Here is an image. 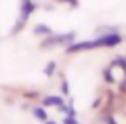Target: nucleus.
<instances>
[{"instance_id":"obj_3","label":"nucleus","mask_w":126,"mask_h":124,"mask_svg":"<svg viewBox=\"0 0 126 124\" xmlns=\"http://www.w3.org/2000/svg\"><path fill=\"white\" fill-rule=\"evenodd\" d=\"M42 103H44V107L53 105V107H61L63 105V97H57V95H48V97L42 99Z\"/></svg>"},{"instance_id":"obj_1","label":"nucleus","mask_w":126,"mask_h":124,"mask_svg":"<svg viewBox=\"0 0 126 124\" xmlns=\"http://www.w3.org/2000/svg\"><path fill=\"white\" fill-rule=\"evenodd\" d=\"M76 34L69 32V34H48L44 40L40 42V49H53V46H59V44H72Z\"/></svg>"},{"instance_id":"obj_13","label":"nucleus","mask_w":126,"mask_h":124,"mask_svg":"<svg viewBox=\"0 0 126 124\" xmlns=\"http://www.w3.org/2000/svg\"><path fill=\"white\" fill-rule=\"evenodd\" d=\"M42 124H57V122H53V120H46V122H42Z\"/></svg>"},{"instance_id":"obj_6","label":"nucleus","mask_w":126,"mask_h":124,"mask_svg":"<svg viewBox=\"0 0 126 124\" xmlns=\"http://www.w3.org/2000/svg\"><path fill=\"white\" fill-rule=\"evenodd\" d=\"M61 95L69 97V84H67V80H65V78H61Z\"/></svg>"},{"instance_id":"obj_8","label":"nucleus","mask_w":126,"mask_h":124,"mask_svg":"<svg viewBox=\"0 0 126 124\" xmlns=\"http://www.w3.org/2000/svg\"><path fill=\"white\" fill-rule=\"evenodd\" d=\"M53 71H55V61H50L48 65L44 67V76H53Z\"/></svg>"},{"instance_id":"obj_7","label":"nucleus","mask_w":126,"mask_h":124,"mask_svg":"<svg viewBox=\"0 0 126 124\" xmlns=\"http://www.w3.org/2000/svg\"><path fill=\"white\" fill-rule=\"evenodd\" d=\"M63 124H82V122L76 116H65V118H63Z\"/></svg>"},{"instance_id":"obj_9","label":"nucleus","mask_w":126,"mask_h":124,"mask_svg":"<svg viewBox=\"0 0 126 124\" xmlns=\"http://www.w3.org/2000/svg\"><path fill=\"white\" fill-rule=\"evenodd\" d=\"M57 2H67V4H69V6H74V9L78 6V0H57Z\"/></svg>"},{"instance_id":"obj_5","label":"nucleus","mask_w":126,"mask_h":124,"mask_svg":"<svg viewBox=\"0 0 126 124\" xmlns=\"http://www.w3.org/2000/svg\"><path fill=\"white\" fill-rule=\"evenodd\" d=\"M34 34H36V36H42V34L48 36V34H50V27H48V25H42V23H38V25L34 27Z\"/></svg>"},{"instance_id":"obj_4","label":"nucleus","mask_w":126,"mask_h":124,"mask_svg":"<svg viewBox=\"0 0 126 124\" xmlns=\"http://www.w3.org/2000/svg\"><path fill=\"white\" fill-rule=\"evenodd\" d=\"M32 114H34L36 120H40V122H46L48 120V114H46L44 107H32Z\"/></svg>"},{"instance_id":"obj_12","label":"nucleus","mask_w":126,"mask_h":124,"mask_svg":"<svg viewBox=\"0 0 126 124\" xmlns=\"http://www.w3.org/2000/svg\"><path fill=\"white\" fill-rule=\"evenodd\" d=\"M105 124H118V122L113 120V116H105Z\"/></svg>"},{"instance_id":"obj_10","label":"nucleus","mask_w":126,"mask_h":124,"mask_svg":"<svg viewBox=\"0 0 126 124\" xmlns=\"http://www.w3.org/2000/svg\"><path fill=\"white\" fill-rule=\"evenodd\" d=\"M36 97H38L36 90H30V93H25V99H36Z\"/></svg>"},{"instance_id":"obj_2","label":"nucleus","mask_w":126,"mask_h":124,"mask_svg":"<svg viewBox=\"0 0 126 124\" xmlns=\"http://www.w3.org/2000/svg\"><path fill=\"white\" fill-rule=\"evenodd\" d=\"M36 11V4L32 2V0H21V9H19V21H17V25H15V30H13V34H19V32L23 30V25L27 23V19L32 17V13Z\"/></svg>"},{"instance_id":"obj_11","label":"nucleus","mask_w":126,"mask_h":124,"mask_svg":"<svg viewBox=\"0 0 126 124\" xmlns=\"http://www.w3.org/2000/svg\"><path fill=\"white\" fill-rule=\"evenodd\" d=\"M105 82H113V76L109 74V70H105Z\"/></svg>"}]
</instances>
